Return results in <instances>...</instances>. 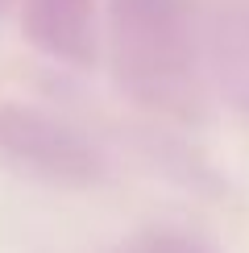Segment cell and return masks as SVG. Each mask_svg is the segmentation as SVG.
Masks as SVG:
<instances>
[{
  "label": "cell",
  "instance_id": "6",
  "mask_svg": "<svg viewBox=\"0 0 249 253\" xmlns=\"http://www.w3.org/2000/svg\"><path fill=\"white\" fill-rule=\"evenodd\" d=\"M8 8H13V0H0V17H4V13H8Z\"/></svg>",
  "mask_w": 249,
  "mask_h": 253
},
{
  "label": "cell",
  "instance_id": "1",
  "mask_svg": "<svg viewBox=\"0 0 249 253\" xmlns=\"http://www.w3.org/2000/svg\"><path fill=\"white\" fill-rule=\"evenodd\" d=\"M112 83L137 112L170 125L208 121L204 13L195 0H104Z\"/></svg>",
  "mask_w": 249,
  "mask_h": 253
},
{
  "label": "cell",
  "instance_id": "3",
  "mask_svg": "<svg viewBox=\"0 0 249 253\" xmlns=\"http://www.w3.org/2000/svg\"><path fill=\"white\" fill-rule=\"evenodd\" d=\"M21 34L38 54L62 67H91L100 54L104 0H13Z\"/></svg>",
  "mask_w": 249,
  "mask_h": 253
},
{
  "label": "cell",
  "instance_id": "4",
  "mask_svg": "<svg viewBox=\"0 0 249 253\" xmlns=\"http://www.w3.org/2000/svg\"><path fill=\"white\" fill-rule=\"evenodd\" d=\"M208 83L249 121V0H216L204 13Z\"/></svg>",
  "mask_w": 249,
  "mask_h": 253
},
{
  "label": "cell",
  "instance_id": "2",
  "mask_svg": "<svg viewBox=\"0 0 249 253\" xmlns=\"http://www.w3.org/2000/svg\"><path fill=\"white\" fill-rule=\"evenodd\" d=\"M0 158L17 174L58 191H91L108 174L100 145L83 129L42 104L21 100H0Z\"/></svg>",
  "mask_w": 249,
  "mask_h": 253
},
{
  "label": "cell",
  "instance_id": "5",
  "mask_svg": "<svg viewBox=\"0 0 249 253\" xmlns=\"http://www.w3.org/2000/svg\"><path fill=\"white\" fill-rule=\"evenodd\" d=\"M117 253H220L208 241L179 233V228H150V233H137L133 241H124Z\"/></svg>",
  "mask_w": 249,
  "mask_h": 253
}]
</instances>
